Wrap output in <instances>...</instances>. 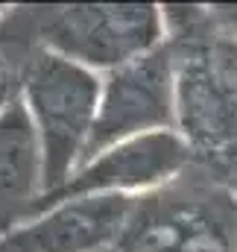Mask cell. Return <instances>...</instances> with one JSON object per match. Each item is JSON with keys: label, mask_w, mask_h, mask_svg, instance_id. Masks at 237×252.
<instances>
[{"label": "cell", "mask_w": 237, "mask_h": 252, "mask_svg": "<svg viewBox=\"0 0 237 252\" xmlns=\"http://www.w3.org/2000/svg\"><path fill=\"white\" fill-rule=\"evenodd\" d=\"M176 73V132L190 167L237 193V38L208 6H161Z\"/></svg>", "instance_id": "cell-1"}, {"label": "cell", "mask_w": 237, "mask_h": 252, "mask_svg": "<svg viewBox=\"0 0 237 252\" xmlns=\"http://www.w3.org/2000/svg\"><path fill=\"white\" fill-rule=\"evenodd\" d=\"M103 76L35 47L21 82V103L41 147L44 193L59 190L79 167L100 109Z\"/></svg>", "instance_id": "cell-2"}, {"label": "cell", "mask_w": 237, "mask_h": 252, "mask_svg": "<svg viewBox=\"0 0 237 252\" xmlns=\"http://www.w3.org/2000/svg\"><path fill=\"white\" fill-rule=\"evenodd\" d=\"M38 47L109 73L164 44V15L155 3H61L32 6Z\"/></svg>", "instance_id": "cell-3"}, {"label": "cell", "mask_w": 237, "mask_h": 252, "mask_svg": "<svg viewBox=\"0 0 237 252\" xmlns=\"http://www.w3.org/2000/svg\"><path fill=\"white\" fill-rule=\"evenodd\" d=\"M152 132H176V73L167 41L103 73L100 109L82 161L120 141Z\"/></svg>", "instance_id": "cell-4"}, {"label": "cell", "mask_w": 237, "mask_h": 252, "mask_svg": "<svg viewBox=\"0 0 237 252\" xmlns=\"http://www.w3.org/2000/svg\"><path fill=\"white\" fill-rule=\"evenodd\" d=\"M190 164L193 161H190L187 144L181 141L178 132L138 135L82 161L59 190L38 199V205L32 208V217L47 205H56L61 199H73V196H103V193L144 196L149 190L170 185Z\"/></svg>", "instance_id": "cell-5"}, {"label": "cell", "mask_w": 237, "mask_h": 252, "mask_svg": "<svg viewBox=\"0 0 237 252\" xmlns=\"http://www.w3.org/2000/svg\"><path fill=\"white\" fill-rule=\"evenodd\" d=\"M138 199L126 193L61 199L0 241V252H109L126 232Z\"/></svg>", "instance_id": "cell-6"}, {"label": "cell", "mask_w": 237, "mask_h": 252, "mask_svg": "<svg viewBox=\"0 0 237 252\" xmlns=\"http://www.w3.org/2000/svg\"><path fill=\"white\" fill-rule=\"evenodd\" d=\"M41 193V147L18 94L0 112V241L32 217Z\"/></svg>", "instance_id": "cell-7"}, {"label": "cell", "mask_w": 237, "mask_h": 252, "mask_svg": "<svg viewBox=\"0 0 237 252\" xmlns=\"http://www.w3.org/2000/svg\"><path fill=\"white\" fill-rule=\"evenodd\" d=\"M35 21L32 6L3 9L0 15V112L21 94L24 70L35 53Z\"/></svg>", "instance_id": "cell-8"}]
</instances>
